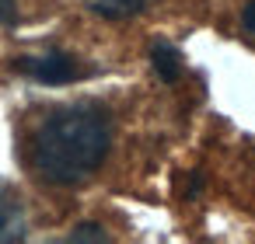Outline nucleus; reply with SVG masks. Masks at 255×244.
Listing matches in <instances>:
<instances>
[{"label": "nucleus", "instance_id": "obj_1", "mask_svg": "<svg viewBox=\"0 0 255 244\" xmlns=\"http://www.w3.org/2000/svg\"><path fill=\"white\" fill-rule=\"evenodd\" d=\"M112 126L95 105H67L49 112L28 140V167L49 185H77L109 157Z\"/></svg>", "mask_w": 255, "mask_h": 244}, {"label": "nucleus", "instance_id": "obj_2", "mask_svg": "<svg viewBox=\"0 0 255 244\" xmlns=\"http://www.w3.org/2000/svg\"><path fill=\"white\" fill-rule=\"evenodd\" d=\"M28 77H35L39 84H70L74 77H77V63L70 60V56H63V53H46V56H28V60H21L18 63Z\"/></svg>", "mask_w": 255, "mask_h": 244}, {"label": "nucleus", "instance_id": "obj_3", "mask_svg": "<svg viewBox=\"0 0 255 244\" xmlns=\"http://www.w3.org/2000/svg\"><path fill=\"white\" fill-rule=\"evenodd\" d=\"M25 237V209H21V199L0 185V244L7 241H21Z\"/></svg>", "mask_w": 255, "mask_h": 244}, {"label": "nucleus", "instance_id": "obj_4", "mask_svg": "<svg viewBox=\"0 0 255 244\" xmlns=\"http://www.w3.org/2000/svg\"><path fill=\"white\" fill-rule=\"evenodd\" d=\"M150 63H154L157 77L168 81V84L182 77V56H178V49H175L171 42H154V49H150Z\"/></svg>", "mask_w": 255, "mask_h": 244}, {"label": "nucleus", "instance_id": "obj_5", "mask_svg": "<svg viewBox=\"0 0 255 244\" xmlns=\"http://www.w3.org/2000/svg\"><path fill=\"white\" fill-rule=\"evenodd\" d=\"M154 4V0H84V7L102 14V18H129V14H140Z\"/></svg>", "mask_w": 255, "mask_h": 244}, {"label": "nucleus", "instance_id": "obj_6", "mask_svg": "<svg viewBox=\"0 0 255 244\" xmlns=\"http://www.w3.org/2000/svg\"><path fill=\"white\" fill-rule=\"evenodd\" d=\"M70 241H109V234L102 227H95V223H81V227H74Z\"/></svg>", "mask_w": 255, "mask_h": 244}, {"label": "nucleus", "instance_id": "obj_7", "mask_svg": "<svg viewBox=\"0 0 255 244\" xmlns=\"http://www.w3.org/2000/svg\"><path fill=\"white\" fill-rule=\"evenodd\" d=\"M0 21H4V25H14V21H18V7H14V0H0Z\"/></svg>", "mask_w": 255, "mask_h": 244}, {"label": "nucleus", "instance_id": "obj_8", "mask_svg": "<svg viewBox=\"0 0 255 244\" xmlns=\"http://www.w3.org/2000/svg\"><path fill=\"white\" fill-rule=\"evenodd\" d=\"M241 21H245V28H248V32L255 35V4H248V7H245V14H241Z\"/></svg>", "mask_w": 255, "mask_h": 244}]
</instances>
